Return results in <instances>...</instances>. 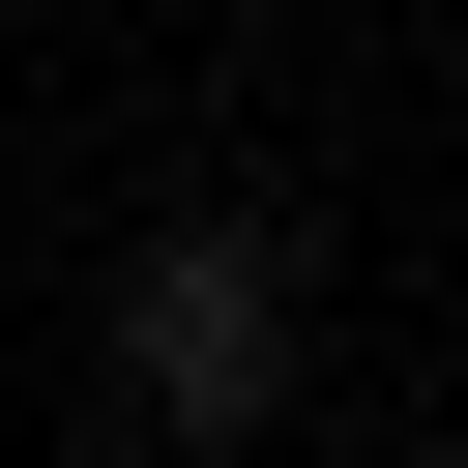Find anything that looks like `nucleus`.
I'll return each mask as SVG.
<instances>
[{
	"mask_svg": "<svg viewBox=\"0 0 468 468\" xmlns=\"http://www.w3.org/2000/svg\"><path fill=\"white\" fill-rule=\"evenodd\" d=\"M351 468H410V439H351Z\"/></svg>",
	"mask_w": 468,
	"mask_h": 468,
	"instance_id": "2",
	"label": "nucleus"
},
{
	"mask_svg": "<svg viewBox=\"0 0 468 468\" xmlns=\"http://www.w3.org/2000/svg\"><path fill=\"white\" fill-rule=\"evenodd\" d=\"M117 380H146L176 439H263V380H292V234H263V205H176V234L117 263Z\"/></svg>",
	"mask_w": 468,
	"mask_h": 468,
	"instance_id": "1",
	"label": "nucleus"
}]
</instances>
